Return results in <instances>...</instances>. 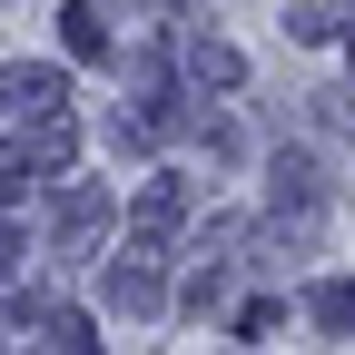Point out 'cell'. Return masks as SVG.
Listing matches in <instances>:
<instances>
[{"label": "cell", "mask_w": 355, "mask_h": 355, "mask_svg": "<svg viewBox=\"0 0 355 355\" xmlns=\"http://www.w3.org/2000/svg\"><path fill=\"white\" fill-rule=\"evenodd\" d=\"M306 306H316V326H355V286H345V277H326Z\"/></svg>", "instance_id": "9c48e42d"}, {"label": "cell", "mask_w": 355, "mask_h": 355, "mask_svg": "<svg viewBox=\"0 0 355 355\" xmlns=\"http://www.w3.org/2000/svg\"><path fill=\"white\" fill-rule=\"evenodd\" d=\"M60 99H69V79H60V69H40V60L0 69V109H50V119H60Z\"/></svg>", "instance_id": "6da1fadb"}, {"label": "cell", "mask_w": 355, "mask_h": 355, "mask_svg": "<svg viewBox=\"0 0 355 355\" xmlns=\"http://www.w3.org/2000/svg\"><path fill=\"white\" fill-rule=\"evenodd\" d=\"M99 286H109V306H158V257H119Z\"/></svg>", "instance_id": "3957f363"}, {"label": "cell", "mask_w": 355, "mask_h": 355, "mask_svg": "<svg viewBox=\"0 0 355 355\" xmlns=\"http://www.w3.org/2000/svg\"><path fill=\"white\" fill-rule=\"evenodd\" d=\"M99 227H109V188H69V198H60V237H69V247H89Z\"/></svg>", "instance_id": "7a4b0ae2"}, {"label": "cell", "mask_w": 355, "mask_h": 355, "mask_svg": "<svg viewBox=\"0 0 355 355\" xmlns=\"http://www.w3.org/2000/svg\"><path fill=\"white\" fill-rule=\"evenodd\" d=\"M20 188H30V158H20V148H0V198H20Z\"/></svg>", "instance_id": "8fae6325"}, {"label": "cell", "mask_w": 355, "mask_h": 355, "mask_svg": "<svg viewBox=\"0 0 355 355\" xmlns=\"http://www.w3.org/2000/svg\"><path fill=\"white\" fill-rule=\"evenodd\" d=\"M20 158H30V168H69V158H79V128H69V119H40Z\"/></svg>", "instance_id": "277c9868"}, {"label": "cell", "mask_w": 355, "mask_h": 355, "mask_svg": "<svg viewBox=\"0 0 355 355\" xmlns=\"http://www.w3.org/2000/svg\"><path fill=\"white\" fill-rule=\"evenodd\" d=\"M277 207H316V168H306V158H277Z\"/></svg>", "instance_id": "8992f818"}, {"label": "cell", "mask_w": 355, "mask_h": 355, "mask_svg": "<svg viewBox=\"0 0 355 355\" xmlns=\"http://www.w3.org/2000/svg\"><path fill=\"white\" fill-rule=\"evenodd\" d=\"M60 20H69V50L79 60H109V20L99 10H60Z\"/></svg>", "instance_id": "52a82bcc"}, {"label": "cell", "mask_w": 355, "mask_h": 355, "mask_svg": "<svg viewBox=\"0 0 355 355\" xmlns=\"http://www.w3.org/2000/svg\"><path fill=\"white\" fill-rule=\"evenodd\" d=\"M188 69H198L207 89H237V79H247V60L227 50V40H188Z\"/></svg>", "instance_id": "5b68a950"}, {"label": "cell", "mask_w": 355, "mask_h": 355, "mask_svg": "<svg viewBox=\"0 0 355 355\" xmlns=\"http://www.w3.org/2000/svg\"><path fill=\"white\" fill-rule=\"evenodd\" d=\"M336 30H345V10H286V40H306V50H326Z\"/></svg>", "instance_id": "ba28073f"}, {"label": "cell", "mask_w": 355, "mask_h": 355, "mask_svg": "<svg viewBox=\"0 0 355 355\" xmlns=\"http://www.w3.org/2000/svg\"><path fill=\"white\" fill-rule=\"evenodd\" d=\"M10 266H20V237H10V227H0V277H10Z\"/></svg>", "instance_id": "7c38bea8"}, {"label": "cell", "mask_w": 355, "mask_h": 355, "mask_svg": "<svg viewBox=\"0 0 355 355\" xmlns=\"http://www.w3.org/2000/svg\"><path fill=\"white\" fill-rule=\"evenodd\" d=\"M50 336H60V355H99V336H89V316H50Z\"/></svg>", "instance_id": "30bf717a"}]
</instances>
